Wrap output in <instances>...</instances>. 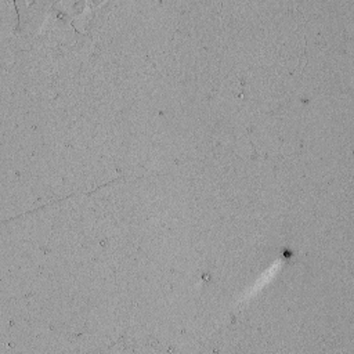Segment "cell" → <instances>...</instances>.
Instances as JSON below:
<instances>
[{"label": "cell", "instance_id": "obj_1", "mask_svg": "<svg viewBox=\"0 0 354 354\" xmlns=\"http://www.w3.org/2000/svg\"><path fill=\"white\" fill-rule=\"evenodd\" d=\"M299 97L308 100L322 94L353 93V54L346 51L306 50L296 73Z\"/></svg>", "mask_w": 354, "mask_h": 354}, {"label": "cell", "instance_id": "obj_2", "mask_svg": "<svg viewBox=\"0 0 354 354\" xmlns=\"http://www.w3.org/2000/svg\"><path fill=\"white\" fill-rule=\"evenodd\" d=\"M62 176L69 195L88 194L120 177L108 156L71 145L62 149Z\"/></svg>", "mask_w": 354, "mask_h": 354}, {"label": "cell", "instance_id": "obj_3", "mask_svg": "<svg viewBox=\"0 0 354 354\" xmlns=\"http://www.w3.org/2000/svg\"><path fill=\"white\" fill-rule=\"evenodd\" d=\"M40 203L32 188L19 174H0V220L25 214Z\"/></svg>", "mask_w": 354, "mask_h": 354}, {"label": "cell", "instance_id": "obj_4", "mask_svg": "<svg viewBox=\"0 0 354 354\" xmlns=\"http://www.w3.org/2000/svg\"><path fill=\"white\" fill-rule=\"evenodd\" d=\"M18 24L15 3L0 0V41H7L15 36Z\"/></svg>", "mask_w": 354, "mask_h": 354}]
</instances>
